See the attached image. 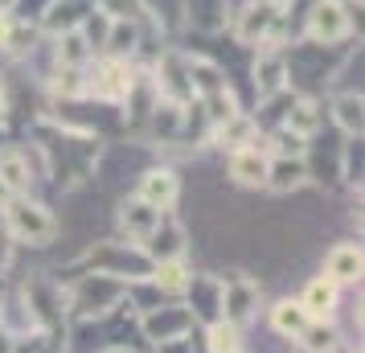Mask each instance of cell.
Wrapping results in <instances>:
<instances>
[{
  "label": "cell",
  "mask_w": 365,
  "mask_h": 353,
  "mask_svg": "<svg viewBox=\"0 0 365 353\" xmlns=\"http://www.w3.org/2000/svg\"><path fill=\"white\" fill-rule=\"evenodd\" d=\"M4 218H9V235L21 238V242H34V247H46V242L58 235L53 214L46 210V205H37V202H21V198H13L9 210H4Z\"/></svg>",
  "instance_id": "6da1fadb"
},
{
  "label": "cell",
  "mask_w": 365,
  "mask_h": 353,
  "mask_svg": "<svg viewBox=\"0 0 365 353\" xmlns=\"http://www.w3.org/2000/svg\"><path fill=\"white\" fill-rule=\"evenodd\" d=\"M86 263L103 275H115V280H148L152 275V263L144 251H128V247H119V242H103L95 251L86 255Z\"/></svg>",
  "instance_id": "7a4b0ae2"
},
{
  "label": "cell",
  "mask_w": 365,
  "mask_h": 353,
  "mask_svg": "<svg viewBox=\"0 0 365 353\" xmlns=\"http://www.w3.org/2000/svg\"><path fill=\"white\" fill-rule=\"evenodd\" d=\"M234 34L247 46H271L283 34V9L279 4H267V0H255V4H247L234 17Z\"/></svg>",
  "instance_id": "3957f363"
},
{
  "label": "cell",
  "mask_w": 365,
  "mask_h": 353,
  "mask_svg": "<svg viewBox=\"0 0 365 353\" xmlns=\"http://www.w3.org/2000/svg\"><path fill=\"white\" fill-rule=\"evenodd\" d=\"M123 280H115V275H103V271H91L83 284L74 287V308L83 312V317H95V312H107L111 304L123 300Z\"/></svg>",
  "instance_id": "277c9868"
},
{
  "label": "cell",
  "mask_w": 365,
  "mask_h": 353,
  "mask_svg": "<svg viewBox=\"0 0 365 353\" xmlns=\"http://www.w3.org/2000/svg\"><path fill=\"white\" fill-rule=\"evenodd\" d=\"M259 308V284L250 275H230L222 280V320H230L234 329L247 324Z\"/></svg>",
  "instance_id": "5b68a950"
},
{
  "label": "cell",
  "mask_w": 365,
  "mask_h": 353,
  "mask_svg": "<svg viewBox=\"0 0 365 353\" xmlns=\"http://www.w3.org/2000/svg\"><path fill=\"white\" fill-rule=\"evenodd\" d=\"M349 29H353V21H349L345 4H336V0H320L312 9V17H308V37L312 41H324V46L345 41Z\"/></svg>",
  "instance_id": "8992f818"
},
{
  "label": "cell",
  "mask_w": 365,
  "mask_h": 353,
  "mask_svg": "<svg viewBox=\"0 0 365 353\" xmlns=\"http://www.w3.org/2000/svg\"><path fill=\"white\" fill-rule=\"evenodd\" d=\"M156 95H165L168 103H189L193 99V83H189V58L181 53H165L156 66Z\"/></svg>",
  "instance_id": "52a82bcc"
},
{
  "label": "cell",
  "mask_w": 365,
  "mask_h": 353,
  "mask_svg": "<svg viewBox=\"0 0 365 353\" xmlns=\"http://www.w3.org/2000/svg\"><path fill=\"white\" fill-rule=\"evenodd\" d=\"M132 86H135V78H132L128 58H111V62H103V66L86 78V95H99V99H128Z\"/></svg>",
  "instance_id": "ba28073f"
},
{
  "label": "cell",
  "mask_w": 365,
  "mask_h": 353,
  "mask_svg": "<svg viewBox=\"0 0 365 353\" xmlns=\"http://www.w3.org/2000/svg\"><path fill=\"white\" fill-rule=\"evenodd\" d=\"M189 329H193V312H189V308H156V312L144 317V333H148V341H156V345H173V341H181Z\"/></svg>",
  "instance_id": "9c48e42d"
},
{
  "label": "cell",
  "mask_w": 365,
  "mask_h": 353,
  "mask_svg": "<svg viewBox=\"0 0 365 353\" xmlns=\"http://www.w3.org/2000/svg\"><path fill=\"white\" fill-rule=\"evenodd\" d=\"M144 242H148V251H144V255H148L152 263L181 259V255H185V226H181V222H173V218H160V222H156V230H152Z\"/></svg>",
  "instance_id": "30bf717a"
},
{
  "label": "cell",
  "mask_w": 365,
  "mask_h": 353,
  "mask_svg": "<svg viewBox=\"0 0 365 353\" xmlns=\"http://www.w3.org/2000/svg\"><path fill=\"white\" fill-rule=\"evenodd\" d=\"M271 193H292V189L308 185V165L304 156H275L267 165V181H263Z\"/></svg>",
  "instance_id": "8fae6325"
},
{
  "label": "cell",
  "mask_w": 365,
  "mask_h": 353,
  "mask_svg": "<svg viewBox=\"0 0 365 353\" xmlns=\"http://www.w3.org/2000/svg\"><path fill=\"white\" fill-rule=\"evenodd\" d=\"M156 222H160V210L148 202H140V198H128V202L119 205V226H123V235L135 238V242H144V238L156 230Z\"/></svg>",
  "instance_id": "7c38bea8"
},
{
  "label": "cell",
  "mask_w": 365,
  "mask_h": 353,
  "mask_svg": "<svg viewBox=\"0 0 365 353\" xmlns=\"http://www.w3.org/2000/svg\"><path fill=\"white\" fill-rule=\"evenodd\" d=\"M283 83H287V62H283V53L263 50L259 58H255V91H259V99L279 95Z\"/></svg>",
  "instance_id": "4fadbf2b"
},
{
  "label": "cell",
  "mask_w": 365,
  "mask_h": 353,
  "mask_svg": "<svg viewBox=\"0 0 365 353\" xmlns=\"http://www.w3.org/2000/svg\"><path fill=\"white\" fill-rule=\"evenodd\" d=\"M177 193H181V185H177V177L168 173V168H152V173H144L140 177V202L156 205V210H168V205L177 202Z\"/></svg>",
  "instance_id": "5bb4252c"
},
{
  "label": "cell",
  "mask_w": 365,
  "mask_h": 353,
  "mask_svg": "<svg viewBox=\"0 0 365 353\" xmlns=\"http://www.w3.org/2000/svg\"><path fill=\"white\" fill-rule=\"evenodd\" d=\"M357 275H361V247L336 242V247L324 255V280H332V284H353Z\"/></svg>",
  "instance_id": "9a60e30c"
},
{
  "label": "cell",
  "mask_w": 365,
  "mask_h": 353,
  "mask_svg": "<svg viewBox=\"0 0 365 353\" xmlns=\"http://www.w3.org/2000/svg\"><path fill=\"white\" fill-rule=\"evenodd\" d=\"M267 165H271V160H267V152H259V148L230 152V177L247 189H259L267 181Z\"/></svg>",
  "instance_id": "2e32d148"
},
{
  "label": "cell",
  "mask_w": 365,
  "mask_h": 353,
  "mask_svg": "<svg viewBox=\"0 0 365 353\" xmlns=\"http://www.w3.org/2000/svg\"><path fill=\"white\" fill-rule=\"evenodd\" d=\"M304 312L308 320H329L336 312V284L332 280H312V284L304 287Z\"/></svg>",
  "instance_id": "e0dca14e"
},
{
  "label": "cell",
  "mask_w": 365,
  "mask_h": 353,
  "mask_svg": "<svg viewBox=\"0 0 365 353\" xmlns=\"http://www.w3.org/2000/svg\"><path fill=\"white\" fill-rule=\"evenodd\" d=\"M29 181H34V177H29V160H25L21 152H0V185L17 198V193L29 189Z\"/></svg>",
  "instance_id": "ac0fdd59"
},
{
  "label": "cell",
  "mask_w": 365,
  "mask_h": 353,
  "mask_svg": "<svg viewBox=\"0 0 365 353\" xmlns=\"http://www.w3.org/2000/svg\"><path fill=\"white\" fill-rule=\"evenodd\" d=\"M296 341L308 353H336V329H332L329 320H308Z\"/></svg>",
  "instance_id": "d6986e66"
},
{
  "label": "cell",
  "mask_w": 365,
  "mask_h": 353,
  "mask_svg": "<svg viewBox=\"0 0 365 353\" xmlns=\"http://www.w3.org/2000/svg\"><path fill=\"white\" fill-rule=\"evenodd\" d=\"M287 135H296V140H308V135H316V128H320V111H316V103L299 99L292 111H287Z\"/></svg>",
  "instance_id": "ffe728a7"
},
{
  "label": "cell",
  "mask_w": 365,
  "mask_h": 353,
  "mask_svg": "<svg viewBox=\"0 0 365 353\" xmlns=\"http://www.w3.org/2000/svg\"><path fill=\"white\" fill-rule=\"evenodd\" d=\"M250 135H255V128H250L247 116H234V119H226V123H217V128H214V140L222 144V148H230V152L247 148Z\"/></svg>",
  "instance_id": "44dd1931"
},
{
  "label": "cell",
  "mask_w": 365,
  "mask_h": 353,
  "mask_svg": "<svg viewBox=\"0 0 365 353\" xmlns=\"http://www.w3.org/2000/svg\"><path fill=\"white\" fill-rule=\"evenodd\" d=\"M271 320H275V329H279L283 337H299L304 333V324H308V312H304V304L299 300H279L275 304V312H271Z\"/></svg>",
  "instance_id": "7402d4cb"
},
{
  "label": "cell",
  "mask_w": 365,
  "mask_h": 353,
  "mask_svg": "<svg viewBox=\"0 0 365 353\" xmlns=\"http://www.w3.org/2000/svg\"><path fill=\"white\" fill-rule=\"evenodd\" d=\"M91 58V46H86L83 29H66L58 37V66H83Z\"/></svg>",
  "instance_id": "603a6c76"
},
{
  "label": "cell",
  "mask_w": 365,
  "mask_h": 353,
  "mask_svg": "<svg viewBox=\"0 0 365 353\" xmlns=\"http://www.w3.org/2000/svg\"><path fill=\"white\" fill-rule=\"evenodd\" d=\"M332 116L349 135H361V95H341L332 103Z\"/></svg>",
  "instance_id": "cb8c5ba5"
},
{
  "label": "cell",
  "mask_w": 365,
  "mask_h": 353,
  "mask_svg": "<svg viewBox=\"0 0 365 353\" xmlns=\"http://www.w3.org/2000/svg\"><path fill=\"white\" fill-rule=\"evenodd\" d=\"M152 280L165 287V292H185L189 287V271H185L181 259H168V263H156L152 267Z\"/></svg>",
  "instance_id": "d4e9b609"
},
{
  "label": "cell",
  "mask_w": 365,
  "mask_h": 353,
  "mask_svg": "<svg viewBox=\"0 0 365 353\" xmlns=\"http://www.w3.org/2000/svg\"><path fill=\"white\" fill-rule=\"evenodd\" d=\"M53 95H62V99H78V95H86L83 66H58V74H53Z\"/></svg>",
  "instance_id": "484cf974"
},
{
  "label": "cell",
  "mask_w": 365,
  "mask_h": 353,
  "mask_svg": "<svg viewBox=\"0 0 365 353\" xmlns=\"http://www.w3.org/2000/svg\"><path fill=\"white\" fill-rule=\"evenodd\" d=\"M234 349H242L238 345V329L230 320H214L210 324V353H234Z\"/></svg>",
  "instance_id": "4316f807"
},
{
  "label": "cell",
  "mask_w": 365,
  "mask_h": 353,
  "mask_svg": "<svg viewBox=\"0 0 365 353\" xmlns=\"http://www.w3.org/2000/svg\"><path fill=\"white\" fill-rule=\"evenodd\" d=\"M99 13L111 21H135V17H144L148 9H144V0H99Z\"/></svg>",
  "instance_id": "83f0119b"
},
{
  "label": "cell",
  "mask_w": 365,
  "mask_h": 353,
  "mask_svg": "<svg viewBox=\"0 0 365 353\" xmlns=\"http://www.w3.org/2000/svg\"><path fill=\"white\" fill-rule=\"evenodd\" d=\"M9 255H13V247H9V238L0 235V271L9 267Z\"/></svg>",
  "instance_id": "f1b7e54d"
},
{
  "label": "cell",
  "mask_w": 365,
  "mask_h": 353,
  "mask_svg": "<svg viewBox=\"0 0 365 353\" xmlns=\"http://www.w3.org/2000/svg\"><path fill=\"white\" fill-rule=\"evenodd\" d=\"M9 29H13V21H9V17H4V13H0V46L9 41Z\"/></svg>",
  "instance_id": "f546056e"
},
{
  "label": "cell",
  "mask_w": 365,
  "mask_h": 353,
  "mask_svg": "<svg viewBox=\"0 0 365 353\" xmlns=\"http://www.w3.org/2000/svg\"><path fill=\"white\" fill-rule=\"evenodd\" d=\"M0 353H13V337L9 333H0Z\"/></svg>",
  "instance_id": "4dcf8cb0"
},
{
  "label": "cell",
  "mask_w": 365,
  "mask_h": 353,
  "mask_svg": "<svg viewBox=\"0 0 365 353\" xmlns=\"http://www.w3.org/2000/svg\"><path fill=\"white\" fill-rule=\"evenodd\" d=\"M9 202H13V193H9V189L0 185V205H9Z\"/></svg>",
  "instance_id": "1f68e13d"
},
{
  "label": "cell",
  "mask_w": 365,
  "mask_h": 353,
  "mask_svg": "<svg viewBox=\"0 0 365 353\" xmlns=\"http://www.w3.org/2000/svg\"><path fill=\"white\" fill-rule=\"evenodd\" d=\"M103 353H132V349H123V345H111V349H103Z\"/></svg>",
  "instance_id": "d6a6232c"
},
{
  "label": "cell",
  "mask_w": 365,
  "mask_h": 353,
  "mask_svg": "<svg viewBox=\"0 0 365 353\" xmlns=\"http://www.w3.org/2000/svg\"><path fill=\"white\" fill-rule=\"evenodd\" d=\"M267 4H279V9H283V4H287V0H267Z\"/></svg>",
  "instance_id": "836d02e7"
},
{
  "label": "cell",
  "mask_w": 365,
  "mask_h": 353,
  "mask_svg": "<svg viewBox=\"0 0 365 353\" xmlns=\"http://www.w3.org/2000/svg\"><path fill=\"white\" fill-rule=\"evenodd\" d=\"M234 353H242V349H234Z\"/></svg>",
  "instance_id": "e575fe53"
}]
</instances>
